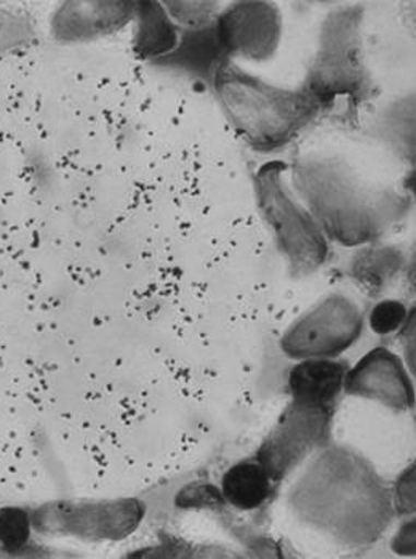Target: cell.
Segmentation results:
<instances>
[{"label": "cell", "instance_id": "6da1fadb", "mask_svg": "<svg viewBox=\"0 0 416 559\" xmlns=\"http://www.w3.org/2000/svg\"><path fill=\"white\" fill-rule=\"evenodd\" d=\"M215 87L237 132L258 150H274L290 142L319 108L309 92L271 87L234 64L219 68Z\"/></svg>", "mask_w": 416, "mask_h": 559}, {"label": "cell", "instance_id": "5b68a950", "mask_svg": "<svg viewBox=\"0 0 416 559\" xmlns=\"http://www.w3.org/2000/svg\"><path fill=\"white\" fill-rule=\"evenodd\" d=\"M223 496L239 510H254L263 506L270 496V476L254 462H240L226 472L223 478Z\"/></svg>", "mask_w": 416, "mask_h": 559}, {"label": "cell", "instance_id": "7a4b0ae2", "mask_svg": "<svg viewBox=\"0 0 416 559\" xmlns=\"http://www.w3.org/2000/svg\"><path fill=\"white\" fill-rule=\"evenodd\" d=\"M360 15L342 12L325 23L322 46L311 75L309 94L319 103L335 95L354 94L362 87L364 63L360 51Z\"/></svg>", "mask_w": 416, "mask_h": 559}, {"label": "cell", "instance_id": "3957f363", "mask_svg": "<svg viewBox=\"0 0 416 559\" xmlns=\"http://www.w3.org/2000/svg\"><path fill=\"white\" fill-rule=\"evenodd\" d=\"M281 29L276 7L266 2L236 3L218 22L219 40L226 50L252 60H264L277 49Z\"/></svg>", "mask_w": 416, "mask_h": 559}, {"label": "cell", "instance_id": "ba28073f", "mask_svg": "<svg viewBox=\"0 0 416 559\" xmlns=\"http://www.w3.org/2000/svg\"><path fill=\"white\" fill-rule=\"evenodd\" d=\"M27 527L26 521L20 513L3 514L0 520V534L2 538L9 544L15 545L22 542L26 537Z\"/></svg>", "mask_w": 416, "mask_h": 559}, {"label": "cell", "instance_id": "277c9868", "mask_svg": "<svg viewBox=\"0 0 416 559\" xmlns=\"http://www.w3.org/2000/svg\"><path fill=\"white\" fill-rule=\"evenodd\" d=\"M345 367L336 361L312 359L295 366L290 372V389L300 403L324 406L342 390Z\"/></svg>", "mask_w": 416, "mask_h": 559}, {"label": "cell", "instance_id": "52a82bcc", "mask_svg": "<svg viewBox=\"0 0 416 559\" xmlns=\"http://www.w3.org/2000/svg\"><path fill=\"white\" fill-rule=\"evenodd\" d=\"M405 311L404 305L399 301L388 300L377 305L370 314V325L377 334H390L395 329L401 328L404 322Z\"/></svg>", "mask_w": 416, "mask_h": 559}, {"label": "cell", "instance_id": "8992f818", "mask_svg": "<svg viewBox=\"0 0 416 559\" xmlns=\"http://www.w3.org/2000/svg\"><path fill=\"white\" fill-rule=\"evenodd\" d=\"M143 44L150 46V50L164 51L175 44V31L167 22L163 12H151L143 25Z\"/></svg>", "mask_w": 416, "mask_h": 559}]
</instances>
